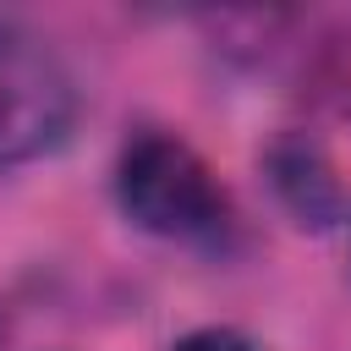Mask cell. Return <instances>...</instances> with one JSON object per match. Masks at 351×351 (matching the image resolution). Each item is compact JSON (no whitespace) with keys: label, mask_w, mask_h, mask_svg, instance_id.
Listing matches in <instances>:
<instances>
[{"label":"cell","mask_w":351,"mask_h":351,"mask_svg":"<svg viewBox=\"0 0 351 351\" xmlns=\"http://www.w3.org/2000/svg\"><path fill=\"white\" fill-rule=\"evenodd\" d=\"M263 170H269L274 197L285 203V214L302 230H329V225L346 219V186H340V176H335V165H329V154H324L318 137L285 132L269 148Z\"/></svg>","instance_id":"obj_3"},{"label":"cell","mask_w":351,"mask_h":351,"mask_svg":"<svg viewBox=\"0 0 351 351\" xmlns=\"http://www.w3.org/2000/svg\"><path fill=\"white\" fill-rule=\"evenodd\" d=\"M170 351H258L241 329H225V324H208V329H192V335H181Z\"/></svg>","instance_id":"obj_4"},{"label":"cell","mask_w":351,"mask_h":351,"mask_svg":"<svg viewBox=\"0 0 351 351\" xmlns=\"http://www.w3.org/2000/svg\"><path fill=\"white\" fill-rule=\"evenodd\" d=\"M115 197L137 230L165 241H214L230 225L225 186L176 132H143L126 143L115 165Z\"/></svg>","instance_id":"obj_1"},{"label":"cell","mask_w":351,"mask_h":351,"mask_svg":"<svg viewBox=\"0 0 351 351\" xmlns=\"http://www.w3.org/2000/svg\"><path fill=\"white\" fill-rule=\"evenodd\" d=\"M77 121V82L60 55L0 22V170L44 159L66 143Z\"/></svg>","instance_id":"obj_2"},{"label":"cell","mask_w":351,"mask_h":351,"mask_svg":"<svg viewBox=\"0 0 351 351\" xmlns=\"http://www.w3.org/2000/svg\"><path fill=\"white\" fill-rule=\"evenodd\" d=\"M0 335H5V329H0Z\"/></svg>","instance_id":"obj_5"}]
</instances>
